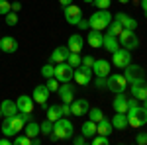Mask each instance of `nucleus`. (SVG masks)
<instances>
[{"label":"nucleus","instance_id":"9d476101","mask_svg":"<svg viewBox=\"0 0 147 145\" xmlns=\"http://www.w3.org/2000/svg\"><path fill=\"white\" fill-rule=\"evenodd\" d=\"M63 16H65V22L71 24V26H77L79 20L82 18V10H80L79 6H75V4H69L63 8Z\"/></svg>","mask_w":147,"mask_h":145},{"label":"nucleus","instance_id":"6e6d98bb","mask_svg":"<svg viewBox=\"0 0 147 145\" xmlns=\"http://www.w3.org/2000/svg\"><path fill=\"white\" fill-rule=\"evenodd\" d=\"M141 102H143L141 106H143V108H145V110H147V98H143V100H141Z\"/></svg>","mask_w":147,"mask_h":145},{"label":"nucleus","instance_id":"f8f14e48","mask_svg":"<svg viewBox=\"0 0 147 145\" xmlns=\"http://www.w3.org/2000/svg\"><path fill=\"white\" fill-rule=\"evenodd\" d=\"M88 110H90V104H88L86 98H79V100L75 98L71 102V114L73 116H86Z\"/></svg>","mask_w":147,"mask_h":145},{"label":"nucleus","instance_id":"a19ab883","mask_svg":"<svg viewBox=\"0 0 147 145\" xmlns=\"http://www.w3.org/2000/svg\"><path fill=\"white\" fill-rule=\"evenodd\" d=\"M110 4H112L110 0H94V6H96L98 10H108Z\"/></svg>","mask_w":147,"mask_h":145},{"label":"nucleus","instance_id":"4d7b16f0","mask_svg":"<svg viewBox=\"0 0 147 145\" xmlns=\"http://www.w3.org/2000/svg\"><path fill=\"white\" fill-rule=\"evenodd\" d=\"M118 2H120V4H127L129 0H118Z\"/></svg>","mask_w":147,"mask_h":145},{"label":"nucleus","instance_id":"cd10ccee","mask_svg":"<svg viewBox=\"0 0 147 145\" xmlns=\"http://www.w3.org/2000/svg\"><path fill=\"white\" fill-rule=\"evenodd\" d=\"M24 134L28 135V137H37V135H41V129H39V123L34 122V120H30V122L24 125Z\"/></svg>","mask_w":147,"mask_h":145},{"label":"nucleus","instance_id":"37998d69","mask_svg":"<svg viewBox=\"0 0 147 145\" xmlns=\"http://www.w3.org/2000/svg\"><path fill=\"white\" fill-rule=\"evenodd\" d=\"M2 134L6 135V137H14V135H16V132H14V129H12L6 122H2Z\"/></svg>","mask_w":147,"mask_h":145},{"label":"nucleus","instance_id":"7c9ffc66","mask_svg":"<svg viewBox=\"0 0 147 145\" xmlns=\"http://www.w3.org/2000/svg\"><path fill=\"white\" fill-rule=\"evenodd\" d=\"M106 30H108V34H112V35H116V37H118V35L122 34L124 26H122V24L118 22V20H112V22L108 24V28H106Z\"/></svg>","mask_w":147,"mask_h":145},{"label":"nucleus","instance_id":"6ab92c4d","mask_svg":"<svg viewBox=\"0 0 147 145\" xmlns=\"http://www.w3.org/2000/svg\"><path fill=\"white\" fill-rule=\"evenodd\" d=\"M82 45H84V37H82V35H79V34L69 35V41H67L69 51H73V53H80V51H82Z\"/></svg>","mask_w":147,"mask_h":145},{"label":"nucleus","instance_id":"5fc2aeb1","mask_svg":"<svg viewBox=\"0 0 147 145\" xmlns=\"http://www.w3.org/2000/svg\"><path fill=\"white\" fill-rule=\"evenodd\" d=\"M141 10L145 12V16H147V0H141Z\"/></svg>","mask_w":147,"mask_h":145},{"label":"nucleus","instance_id":"7ed1b4c3","mask_svg":"<svg viewBox=\"0 0 147 145\" xmlns=\"http://www.w3.org/2000/svg\"><path fill=\"white\" fill-rule=\"evenodd\" d=\"M112 14L108 10H96L94 14H92L90 18H88V24H90V30H98V32H102V30H106L108 28V24L112 22Z\"/></svg>","mask_w":147,"mask_h":145},{"label":"nucleus","instance_id":"c85d7f7f","mask_svg":"<svg viewBox=\"0 0 147 145\" xmlns=\"http://www.w3.org/2000/svg\"><path fill=\"white\" fill-rule=\"evenodd\" d=\"M80 134L84 135L86 139L92 137V135H96V122H92V120H86V122L80 125Z\"/></svg>","mask_w":147,"mask_h":145},{"label":"nucleus","instance_id":"20e7f679","mask_svg":"<svg viewBox=\"0 0 147 145\" xmlns=\"http://www.w3.org/2000/svg\"><path fill=\"white\" fill-rule=\"evenodd\" d=\"M106 88L114 92V94H120V92H125L127 88V80L122 73H112L106 77Z\"/></svg>","mask_w":147,"mask_h":145},{"label":"nucleus","instance_id":"603ef678","mask_svg":"<svg viewBox=\"0 0 147 145\" xmlns=\"http://www.w3.org/2000/svg\"><path fill=\"white\" fill-rule=\"evenodd\" d=\"M59 4L65 8V6H69V4H73V0H59Z\"/></svg>","mask_w":147,"mask_h":145},{"label":"nucleus","instance_id":"680f3d73","mask_svg":"<svg viewBox=\"0 0 147 145\" xmlns=\"http://www.w3.org/2000/svg\"><path fill=\"white\" fill-rule=\"evenodd\" d=\"M0 37H2V35H0Z\"/></svg>","mask_w":147,"mask_h":145},{"label":"nucleus","instance_id":"c03bdc74","mask_svg":"<svg viewBox=\"0 0 147 145\" xmlns=\"http://www.w3.org/2000/svg\"><path fill=\"white\" fill-rule=\"evenodd\" d=\"M136 143L137 145H147V132H139L136 135Z\"/></svg>","mask_w":147,"mask_h":145},{"label":"nucleus","instance_id":"f03ea898","mask_svg":"<svg viewBox=\"0 0 147 145\" xmlns=\"http://www.w3.org/2000/svg\"><path fill=\"white\" fill-rule=\"evenodd\" d=\"M53 134L59 137V141H67V139H73L75 127H73V123H71L69 118L61 116L57 122H53Z\"/></svg>","mask_w":147,"mask_h":145},{"label":"nucleus","instance_id":"f704fd0d","mask_svg":"<svg viewBox=\"0 0 147 145\" xmlns=\"http://www.w3.org/2000/svg\"><path fill=\"white\" fill-rule=\"evenodd\" d=\"M41 77H45V78L55 77V65H53V63H47V65H43V67H41Z\"/></svg>","mask_w":147,"mask_h":145},{"label":"nucleus","instance_id":"864d4df0","mask_svg":"<svg viewBox=\"0 0 147 145\" xmlns=\"http://www.w3.org/2000/svg\"><path fill=\"white\" fill-rule=\"evenodd\" d=\"M41 143V139H39V135L37 137H32V145H39Z\"/></svg>","mask_w":147,"mask_h":145},{"label":"nucleus","instance_id":"c756f323","mask_svg":"<svg viewBox=\"0 0 147 145\" xmlns=\"http://www.w3.org/2000/svg\"><path fill=\"white\" fill-rule=\"evenodd\" d=\"M45 112H47V120H51V122H57V120L61 118V110H59V104H51V106H47Z\"/></svg>","mask_w":147,"mask_h":145},{"label":"nucleus","instance_id":"4be33fe9","mask_svg":"<svg viewBox=\"0 0 147 145\" xmlns=\"http://www.w3.org/2000/svg\"><path fill=\"white\" fill-rule=\"evenodd\" d=\"M114 20H118L125 30H136L137 28V20L131 18V16H127V14H124V12H118V14L114 16Z\"/></svg>","mask_w":147,"mask_h":145},{"label":"nucleus","instance_id":"39448f33","mask_svg":"<svg viewBox=\"0 0 147 145\" xmlns=\"http://www.w3.org/2000/svg\"><path fill=\"white\" fill-rule=\"evenodd\" d=\"M125 73L124 77L127 80V84H134V82H145V69L141 67V65H134V63H129V65H125Z\"/></svg>","mask_w":147,"mask_h":145},{"label":"nucleus","instance_id":"de8ad7c7","mask_svg":"<svg viewBox=\"0 0 147 145\" xmlns=\"http://www.w3.org/2000/svg\"><path fill=\"white\" fill-rule=\"evenodd\" d=\"M80 65H86V67H90V69H92V65H94V57H90V55L82 57V63H80Z\"/></svg>","mask_w":147,"mask_h":145},{"label":"nucleus","instance_id":"e433bc0d","mask_svg":"<svg viewBox=\"0 0 147 145\" xmlns=\"http://www.w3.org/2000/svg\"><path fill=\"white\" fill-rule=\"evenodd\" d=\"M39 129H41V135H49L53 132V122L51 120H45L43 123H39Z\"/></svg>","mask_w":147,"mask_h":145},{"label":"nucleus","instance_id":"9b49d317","mask_svg":"<svg viewBox=\"0 0 147 145\" xmlns=\"http://www.w3.org/2000/svg\"><path fill=\"white\" fill-rule=\"evenodd\" d=\"M16 106H18V112H26V114H34L35 108V100L28 94H22L16 98Z\"/></svg>","mask_w":147,"mask_h":145},{"label":"nucleus","instance_id":"dca6fc26","mask_svg":"<svg viewBox=\"0 0 147 145\" xmlns=\"http://www.w3.org/2000/svg\"><path fill=\"white\" fill-rule=\"evenodd\" d=\"M0 49H2V53H16V49H18L16 37H12V35H2V37H0Z\"/></svg>","mask_w":147,"mask_h":145},{"label":"nucleus","instance_id":"052dcab7","mask_svg":"<svg viewBox=\"0 0 147 145\" xmlns=\"http://www.w3.org/2000/svg\"><path fill=\"white\" fill-rule=\"evenodd\" d=\"M0 51H2V49H0Z\"/></svg>","mask_w":147,"mask_h":145},{"label":"nucleus","instance_id":"ddd939ff","mask_svg":"<svg viewBox=\"0 0 147 145\" xmlns=\"http://www.w3.org/2000/svg\"><path fill=\"white\" fill-rule=\"evenodd\" d=\"M57 94H59V98L63 102H71L75 100V84H69V82H61L59 84V90H57Z\"/></svg>","mask_w":147,"mask_h":145},{"label":"nucleus","instance_id":"72a5a7b5","mask_svg":"<svg viewBox=\"0 0 147 145\" xmlns=\"http://www.w3.org/2000/svg\"><path fill=\"white\" fill-rule=\"evenodd\" d=\"M12 143H14V145H32V137H28L26 134H24V135L16 134V135H14V139H12Z\"/></svg>","mask_w":147,"mask_h":145},{"label":"nucleus","instance_id":"4c0bfd02","mask_svg":"<svg viewBox=\"0 0 147 145\" xmlns=\"http://www.w3.org/2000/svg\"><path fill=\"white\" fill-rule=\"evenodd\" d=\"M4 18H6V26H10V28H12V26L18 24V12H8Z\"/></svg>","mask_w":147,"mask_h":145},{"label":"nucleus","instance_id":"aec40b11","mask_svg":"<svg viewBox=\"0 0 147 145\" xmlns=\"http://www.w3.org/2000/svg\"><path fill=\"white\" fill-rule=\"evenodd\" d=\"M102 39H104L102 32H98V30H88V34H86V43L90 45L92 49L102 47Z\"/></svg>","mask_w":147,"mask_h":145},{"label":"nucleus","instance_id":"c9c22d12","mask_svg":"<svg viewBox=\"0 0 147 145\" xmlns=\"http://www.w3.org/2000/svg\"><path fill=\"white\" fill-rule=\"evenodd\" d=\"M108 143H110L108 135H100V134L92 135V145H108Z\"/></svg>","mask_w":147,"mask_h":145},{"label":"nucleus","instance_id":"473e14b6","mask_svg":"<svg viewBox=\"0 0 147 145\" xmlns=\"http://www.w3.org/2000/svg\"><path fill=\"white\" fill-rule=\"evenodd\" d=\"M86 116H88V120H92V122H96V123H98V122L102 120V118H104V112H102L100 108H90Z\"/></svg>","mask_w":147,"mask_h":145},{"label":"nucleus","instance_id":"4468645a","mask_svg":"<svg viewBox=\"0 0 147 145\" xmlns=\"http://www.w3.org/2000/svg\"><path fill=\"white\" fill-rule=\"evenodd\" d=\"M49 94H51V90L47 88V84H37L34 88V94H32V98L35 100V104H45L49 100Z\"/></svg>","mask_w":147,"mask_h":145},{"label":"nucleus","instance_id":"423d86ee","mask_svg":"<svg viewBox=\"0 0 147 145\" xmlns=\"http://www.w3.org/2000/svg\"><path fill=\"white\" fill-rule=\"evenodd\" d=\"M118 41H120V45L124 47V49H127V51H134V49H137L139 47V37L136 35V30H122V34L118 35Z\"/></svg>","mask_w":147,"mask_h":145},{"label":"nucleus","instance_id":"f257e3e1","mask_svg":"<svg viewBox=\"0 0 147 145\" xmlns=\"http://www.w3.org/2000/svg\"><path fill=\"white\" fill-rule=\"evenodd\" d=\"M125 116H127V125L129 127H143V125H147V110L143 106H139V104L129 106Z\"/></svg>","mask_w":147,"mask_h":145},{"label":"nucleus","instance_id":"a211bd4d","mask_svg":"<svg viewBox=\"0 0 147 145\" xmlns=\"http://www.w3.org/2000/svg\"><path fill=\"white\" fill-rule=\"evenodd\" d=\"M112 108H114V112H122V114H125V112L129 110V102H127L124 92L116 94V98L112 100Z\"/></svg>","mask_w":147,"mask_h":145},{"label":"nucleus","instance_id":"09e8293b","mask_svg":"<svg viewBox=\"0 0 147 145\" xmlns=\"http://www.w3.org/2000/svg\"><path fill=\"white\" fill-rule=\"evenodd\" d=\"M77 26H79V30H90V24H88V20H84V18H80Z\"/></svg>","mask_w":147,"mask_h":145},{"label":"nucleus","instance_id":"3c124183","mask_svg":"<svg viewBox=\"0 0 147 145\" xmlns=\"http://www.w3.org/2000/svg\"><path fill=\"white\" fill-rule=\"evenodd\" d=\"M0 145H12V139L4 135V137H0Z\"/></svg>","mask_w":147,"mask_h":145},{"label":"nucleus","instance_id":"13d9d810","mask_svg":"<svg viewBox=\"0 0 147 145\" xmlns=\"http://www.w3.org/2000/svg\"><path fill=\"white\" fill-rule=\"evenodd\" d=\"M82 2H86V4H92V2H94V0H82Z\"/></svg>","mask_w":147,"mask_h":145},{"label":"nucleus","instance_id":"1a4fd4ad","mask_svg":"<svg viewBox=\"0 0 147 145\" xmlns=\"http://www.w3.org/2000/svg\"><path fill=\"white\" fill-rule=\"evenodd\" d=\"M131 63V53L127 51V49H116L112 53V65L114 67H118V69H124L125 65H129Z\"/></svg>","mask_w":147,"mask_h":145},{"label":"nucleus","instance_id":"79ce46f5","mask_svg":"<svg viewBox=\"0 0 147 145\" xmlns=\"http://www.w3.org/2000/svg\"><path fill=\"white\" fill-rule=\"evenodd\" d=\"M59 110H61V116H73V114H71V104H69V102L59 104Z\"/></svg>","mask_w":147,"mask_h":145},{"label":"nucleus","instance_id":"a878e982","mask_svg":"<svg viewBox=\"0 0 147 145\" xmlns=\"http://www.w3.org/2000/svg\"><path fill=\"white\" fill-rule=\"evenodd\" d=\"M112 129H114V125L108 118H102L100 122L96 123V134H100V135H108V137H110Z\"/></svg>","mask_w":147,"mask_h":145},{"label":"nucleus","instance_id":"5701e85b","mask_svg":"<svg viewBox=\"0 0 147 145\" xmlns=\"http://www.w3.org/2000/svg\"><path fill=\"white\" fill-rule=\"evenodd\" d=\"M67 57H69V47H67V45H63V47L53 49V53H51V57H49V61H51L53 65H57V63L67 61Z\"/></svg>","mask_w":147,"mask_h":145},{"label":"nucleus","instance_id":"49530a36","mask_svg":"<svg viewBox=\"0 0 147 145\" xmlns=\"http://www.w3.org/2000/svg\"><path fill=\"white\" fill-rule=\"evenodd\" d=\"M94 86H96V88H106V77H96Z\"/></svg>","mask_w":147,"mask_h":145},{"label":"nucleus","instance_id":"58836bf2","mask_svg":"<svg viewBox=\"0 0 147 145\" xmlns=\"http://www.w3.org/2000/svg\"><path fill=\"white\" fill-rule=\"evenodd\" d=\"M8 12H12V2H8V0H0V16H6Z\"/></svg>","mask_w":147,"mask_h":145},{"label":"nucleus","instance_id":"2eb2a0df","mask_svg":"<svg viewBox=\"0 0 147 145\" xmlns=\"http://www.w3.org/2000/svg\"><path fill=\"white\" fill-rule=\"evenodd\" d=\"M92 73H94V77H108L110 75V63L106 59H94Z\"/></svg>","mask_w":147,"mask_h":145},{"label":"nucleus","instance_id":"a18cd8bd","mask_svg":"<svg viewBox=\"0 0 147 145\" xmlns=\"http://www.w3.org/2000/svg\"><path fill=\"white\" fill-rule=\"evenodd\" d=\"M73 143L75 145H86V137L80 134V135H73Z\"/></svg>","mask_w":147,"mask_h":145},{"label":"nucleus","instance_id":"b1692460","mask_svg":"<svg viewBox=\"0 0 147 145\" xmlns=\"http://www.w3.org/2000/svg\"><path fill=\"white\" fill-rule=\"evenodd\" d=\"M102 47H104L108 53H114L116 49H120V41H118L116 35L106 34V35H104V39H102Z\"/></svg>","mask_w":147,"mask_h":145},{"label":"nucleus","instance_id":"0eeeda50","mask_svg":"<svg viewBox=\"0 0 147 145\" xmlns=\"http://www.w3.org/2000/svg\"><path fill=\"white\" fill-rule=\"evenodd\" d=\"M92 77H94V73H92L90 67H86V65H79V67L75 69L73 80H75L79 86H88L90 80H92Z\"/></svg>","mask_w":147,"mask_h":145},{"label":"nucleus","instance_id":"8fccbe9b","mask_svg":"<svg viewBox=\"0 0 147 145\" xmlns=\"http://www.w3.org/2000/svg\"><path fill=\"white\" fill-rule=\"evenodd\" d=\"M20 10H22V4H20L18 0H16V2H12V12H20Z\"/></svg>","mask_w":147,"mask_h":145},{"label":"nucleus","instance_id":"393cba45","mask_svg":"<svg viewBox=\"0 0 147 145\" xmlns=\"http://www.w3.org/2000/svg\"><path fill=\"white\" fill-rule=\"evenodd\" d=\"M0 112H2V116H14V114H18L16 100H2L0 102Z\"/></svg>","mask_w":147,"mask_h":145},{"label":"nucleus","instance_id":"f3484780","mask_svg":"<svg viewBox=\"0 0 147 145\" xmlns=\"http://www.w3.org/2000/svg\"><path fill=\"white\" fill-rule=\"evenodd\" d=\"M4 122L8 123L16 134L24 132V125H26V122H24L22 116H20V112H18V114H14V116H4Z\"/></svg>","mask_w":147,"mask_h":145},{"label":"nucleus","instance_id":"412c9836","mask_svg":"<svg viewBox=\"0 0 147 145\" xmlns=\"http://www.w3.org/2000/svg\"><path fill=\"white\" fill-rule=\"evenodd\" d=\"M129 92L136 100H143V98H147V84L145 82H134V84H129Z\"/></svg>","mask_w":147,"mask_h":145},{"label":"nucleus","instance_id":"6e6552de","mask_svg":"<svg viewBox=\"0 0 147 145\" xmlns=\"http://www.w3.org/2000/svg\"><path fill=\"white\" fill-rule=\"evenodd\" d=\"M73 75H75V67H71L67 61L55 65V78L59 82H71L73 80Z\"/></svg>","mask_w":147,"mask_h":145},{"label":"nucleus","instance_id":"2f4dec72","mask_svg":"<svg viewBox=\"0 0 147 145\" xmlns=\"http://www.w3.org/2000/svg\"><path fill=\"white\" fill-rule=\"evenodd\" d=\"M67 63L71 65V67H79L80 63H82V57H80V53H73V51H69V57H67Z\"/></svg>","mask_w":147,"mask_h":145},{"label":"nucleus","instance_id":"ea45409f","mask_svg":"<svg viewBox=\"0 0 147 145\" xmlns=\"http://www.w3.org/2000/svg\"><path fill=\"white\" fill-rule=\"evenodd\" d=\"M59 84H61V82H59V80H57L55 77L47 78V88L51 90V92H57V90H59Z\"/></svg>","mask_w":147,"mask_h":145},{"label":"nucleus","instance_id":"bf43d9fd","mask_svg":"<svg viewBox=\"0 0 147 145\" xmlns=\"http://www.w3.org/2000/svg\"><path fill=\"white\" fill-rule=\"evenodd\" d=\"M0 116H2V112H0Z\"/></svg>","mask_w":147,"mask_h":145},{"label":"nucleus","instance_id":"bb28decb","mask_svg":"<svg viewBox=\"0 0 147 145\" xmlns=\"http://www.w3.org/2000/svg\"><path fill=\"white\" fill-rule=\"evenodd\" d=\"M110 122H112L114 129H125L127 127V116L122 114V112H116V116H114Z\"/></svg>","mask_w":147,"mask_h":145}]
</instances>
